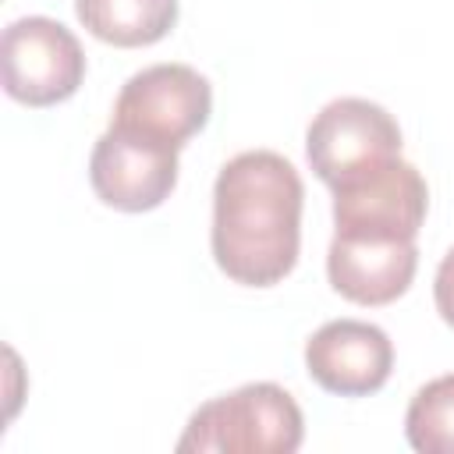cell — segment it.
I'll use <instances>...</instances> for the list:
<instances>
[{"label":"cell","mask_w":454,"mask_h":454,"mask_svg":"<svg viewBox=\"0 0 454 454\" xmlns=\"http://www.w3.org/2000/svg\"><path fill=\"white\" fill-rule=\"evenodd\" d=\"M404 436L419 454H454V372L415 390L404 411Z\"/></svg>","instance_id":"8fae6325"},{"label":"cell","mask_w":454,"mask_h":454,"mask_svg":"<svg viewBox=\"0 0 454 454\" xmlns=\"http://www.w3.org/2000/svg\"><path fill=\"white\" fill-rule=\"evenodd\" d=\"M419 270L415 241H351L333 238L326 252L330 287L355 305H390L397 301Z\"/></svg>","instance_id":"9c48e42d"},{"label":"cell","mask_w":454,"mask_h":454,"mask_svg":"<svg viewBox=\"0 0 454 454\" xmlns=\"http://www.w3.org/2000/svg\"><path fill=\"white\" fill-rule=\"evenodd\" d=\"M433 298H436V312L447 326H454V248L440 259L436 266V280H433Z\"/></svg>","instance_id":"7c38bea8"},{"label":"cell","mask_w":454,"mask_h":454,"mask_svg":"<svg viewBox=\"0 0 454 454\" xmlns=\"http://www.w3.org/2000/svg\"><path fill=\"white\" fill-rule=\"evenodd\" d=\"M305 156L316 177L333 192L401 156L394 114L362 96L330 99L305 131Z\"/></svg>","instance_id":"3957f363"},{"label":"cell","mask_w":454,"mask_h":454,"mask_svg":"<svg viewBox=\"0 0 454 454\" xmlns=\"http://www.w3.org/2000/svg\"><path fill=\"white\" fill-rule=\"evenodd\" d=\"M78 21L110 46H153L177 25V0H74Z\"/></svg>","instance_id":"30bf717a"},{"label":"cell","mask_w":454,"mask_h":454,"mask_svg":"<svg viewBox=\"0 0 454 454\" xmlns=\"http://www.w3.org/2000/svg\"><path fill=\"white\" fill-rule=\"evenodd\" d=\"M305 440L298 401L277 383H245L192 411L177 450L188 454H294Z\"/></svg>","instance_id":"7a4b0ae2"},{"label":"cell","mask_w":454,"mask_h":454,"mask_svg":"<svg viewBox=\"0 0 454 454\" xmlns=\"http://www.w3.org/2000/svg\"><path fill=\"white\" fill-rule=\"evenodd\" d=\"M429 213V188L419 167L390 160L333 188V238L351 241H415Z\"/></svg>","instance_id":"8992f818"},{"label":"cell","mask_w":454,"mask_h":454,"mask_svg":"<svg viewBox=\"0 0 454 454\" xmlns=\"http://www.w3.org/2000/svg\"><path fill=\"white\" fill-rule=\"evenodd\" d=\"M0 78L14 103L57 106L78 92L85 78V50L67 25L46 14H28L11 21L0 35Z\"/></svg>","instance_id":"5b68a950"},{"label":"cell","mask_w":454,"mask_h":454,"mask_svg":"<svg viewBox=\"0 0 454 454\" xmlns=\"http://www.w3.org/2000/svg\"><path fill=\"white\" fill-rule=\"evenodd\" d=\"M213 114V89L206 74L188 64H153L135 71L110 114V128L181 149Z\"/></svg>","instance_id":"277c9868"},{"label":"cell","mask_w":454,"mask_h":454,"mask_svg":"<svg viewBox=\"0 0 454 454\" xmlns=\"http://www.w3.org/2000/svg\"><path fill=\"white\" fill-rule=\"evenodd\" d=\"M305 184L291 160L273 149L231 156L213 184V259L245 287L280 284L301 248Z\"/></svg>","instance_id":"6da1fadb"},{"label":"cell","mask_w":454,"mask_h":454,"mask_svg":"<svg viewBox=\"0 0 454 454\" xmlns=\"http://www.w3.org/2000/svg\"><path fill=\"white\" fill-rule=\"evenodd\" d=\"M394 369L387 330L365 319H330L305 340V372L337 397L376 394Z\"/></svg>","instance_id":"ba28073f"},{"label":"cell","mask_w":454,"mask_h":454,"mask_svg":"<svg viewBox=\"0 0 454 454\" xmlns=\"http://www.w3.org/2000/svg\"><path fill=\"white\" fill-rule=\"evenodd\" d=\"M89 181L110 209L149 213L163 206L177 184V149L106 128L92 145Z\"/></svg>","instance_id":"52a82bcc"}]
</instances>
